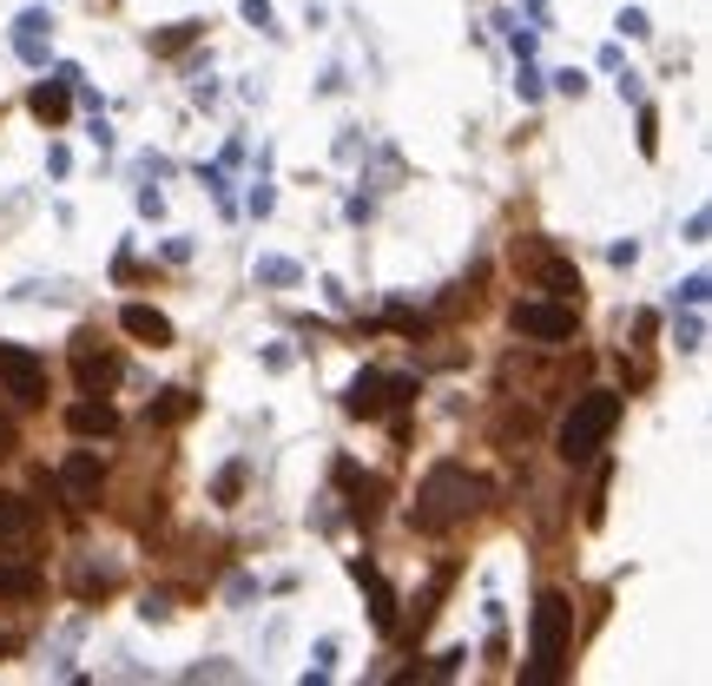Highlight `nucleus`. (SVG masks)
I'll return each mask as SVG.
<instances>
[{"label": "nucleus", "instance_id": "1", "mask_svg": "<svg viewBox=\"0 0 712 686\" xmlns=\"http://www.w3.org/2000/svg\"><path fill=\"white\" fill-rule=\"evenodd\" d=\"M489 496H495V489H489L482 476H469L462 462H442V469H429V476H423L409 522H416V535H442V529H456V522L482 515V509H489Z\"/></svg>", "mask_w": 712, "mask_h": 686}, {"label": "nucleus", "instance_id": "2", "mask_svg": "<svg viewBox=\"0 0 712 686\" xmlns=\"http://www.w3.org/2000/svg\"><path fill=\"white\" fill-rule=\"evenodd\" d=\"M568 647H574V601L561 588H548L535 601V667L522 674V686H555L568 667Z\"/></svg>", "mask_w": 712, "mask_h": 686}, {"label": "nucleus", "instance_id": "3", "mask_svg": "<svg viewBox=\"0 0 712 686\" xmlns=\"http://www.w3.org/2000/svg\"><path fill=\"white\" fill-rule=\"evenodd\" d=\"M614 429H621V396L614 390H581L574 410H568V423H561V456L568 462H588V456L607 449Z\"/></svg>", "mask_w": 712, "mask_h": 686}, {"label": "nucleus", "instance_id": "4", "mask_svg": "<svg viewBox=\"0 0 712 686\" xmlns=\"http://www.w3.org/2000/svg\"><path fill=\"white\" fill-rule=\"evenodd\" d=\"M119 370H125V357H119L99 330H79V337H73V383H79L86 396H106V390L119 383Z\"/></svg>", "mask_w": 712, "mask_h": 686}, {"label": "nucleus", "instance_id": "5", "mask_svg": "<svg viewBox=\"0 0 712 686\" xmlns=\"http://www.w3.org/2000/svg\"><path fill=\"white\" fill-rule=\"evenodd\" d=\"M0 396H13L20 410L46 403V363L20 344H0Z\"/></svg>", "mask_w": 712, "mask_h": 686}, {"label": "nucleus", "instance_id": "6", "mask_svg": "<svg viewBox=\"0 0 712 686\" xmlns=\"http://www.w3.org/2000/svg\"><path fill=\"white\" fill-rule=\"evenodd\" d=\"M508 324H515L522 337H535V344H568L574 324H581V304H561V297H548V304H515Z\"/></svg>", "mask_w": 712, "mask_h": 686}, {"label": "nucleus", "instance_id": "7", "mask_svg": "<svg viewBox=\"0 0 712 686\" xmlns=\"http://www.w3.org/2000/svg\"><path fill=\"white\" fill-rule=\"evenodd\" d=\"M409 396H416V383H409V377H383V370H363V377L350 383L343 410H350V416H383L390 403H409Z\"/></svg>", "mask_w": 712, "mask_h": 686}, {"label": "nucleus", "instance_id": "8", "mask_svg": "<svg viewBox=\"0 0 712 686\" xmlns=\"http://www.w3.org/2000/svg\"><path fill=\"white\" fill-rule=\"evenodd\" d=\"M53 482H59L66 509H92V502H99V482H106V462H99L92 449H73V456H66V469H59Z\"/></svg>", "mask_w": 712, "mask_h": 686}, {"label": "nucleus", "instance_id": "9", "mask_svg": "<svg viewBox=\"0 0 712 686\" xmlns=\"http://www.w3.org/2000/svg\"><path fill=\"white\" fill-rule=\"evenodd\" d=\"M337 489L350 496V515H357V522H376L383 502H390V482H383V476H363L357 462H337Z\"/></svg>", "mask_w": 712, "mask_h": 686}, {"label": "nucleus", "instance_id": "10", "mask_svg": "<svg viewBox=\"0 0 712 686\" xmlns=\"http://www.w3.org/2000/svg\"><path fill=\"white\" fill-rule=\"evenodd\" d=\"M33 548V502L0 489V555H26Z\"/></svg>", "mask_w": 712, "mask_h": 686}, {"label": "nucleus", "instance_id": "11", "mask_svg": "<svg viewBox=\"0 0 712 686\" xmlns=\"http://www.w3.org/2000/svg\"><path fill=\"white\" fill-rule=\"evenodd\" d=\"M449 588H456V562H442V568L429 575V588H423V601L409 608V628H403V647H416V641H423V628L436 621V601H442Z\"/></svg>", "mask_w": 712, "mask_h": 686}, {"label": "nucleus", "instance_id": "12", "mask_svg": "<svg viewBox=\"0 0 712 686\" xmlns=\"http://www.w3.org/2000/svg\"><path fill=\"white\" fill-rule=\"evenodd\" d=\"M350 575H357V581H363V595H370V621H376L383 634H396V588H390L370 562H350Z\"/></svg>", "mask_w": 712, "mask_h": 686}, {"label": "nucleus", "instance_id": "13", "mask_svg": "<svg viewBox=\"0 0 712 686\" xmlns=\"http://www.w3.org/2000/svg\"><path fill=\"white\" fill-rule=\"evenodd\" d=\"M66 79H79V73L66 66L59 79L33 86V99H26V106H33V119H40V126H66V112H73V92H66Z\"/></svg>", "mask_w": 712, "mask_h": 686}, {"label": "nucleus", "instance_id": "14", "mask_svg": "<svg viewBox=\"0 0 712 686\" xmlns=\"http://www.w3.org/2000/svg\"><path fill=\"white\" fill-rule=\"evenodd\" d=\"M66 429H73V436H119V410H112L106 396H86V403L66 410Z\"/></svg>", "mask_w": 712, "mask_h": 686}, {"label": "nucleus", "instance_id": "15", "mask_svg": "<svg viewBox=\"0 0 712 686\" xmlns=\"http://www.w3.org/2000/svg\"><path fill=\"white\" fill-rule=\"evenodd\" d=\"M528 264H535V277H541V284L561 297V304H581V271H574L568 258H548V251H535Z\"/></svg>", "mask_w": 712, "mask_h": 686}, {"label": "nucleus", "instance_id": "16", "mask_svg": "<svg viewBox=\"0 0 712 686\" xmlns=\"http://www.w3.org/2000/svg\"><path fill=\"white\" fill-rule=\"evenodd\" d=\"M125 337H139V344H152V350H165L172 344V317H158L152 304H125Z\"/></svg>", "mask_w": 712, "mask_h": 686}, {"label": "nucleus", "instance_id": "17", "mask_svg": "<svg viewBox=\"0 0 712 686\" xmlns=\"http://www.w3.org/2000/svg\"><path fill=\"white\" fill-rule=\"evenodd\" d=\"M46 581H40V568L33 562H0V601H33Z\"/></svg>", "mask_w": 712, "mask_h": 686}, {"label": "nucleus", "instance_id": "18", "mask_svg": "<svg viewBox=\"0 0 712 686\" xmlns=\"http://www.w3.org/2000/svg\"><path fill=\"white\" fill-rule=\"evenodd\" d=\"M145 416H152V423H165V429H172V423H185V416H198V396H191V390H158V396H152V410H145Z\"/></svg>", "mask_w": 712, "mask_h": 686}, {"label": "nucleus", "instance_id": "19", "mask_svg": "<svg viewBox=\"0 0 712 686\" xmlns=\"http://www.w3.org/2000/svg\"><path fill=\"white\" fill-rule=\"evenodd\" d=\"M40 33H46V13H26V20H20V33H13L26 59H40V53H46V46H40Z\"/></svg>", "mask_w": 712, "mask_h": 686}, {"label": "nucleus", "instance_id": "20", "mask_svg": "<svg viewBox=\"0 0 712 686\" xmlns=\"http://www.w3.org/2000/svg\"><path fill=\"white\" fill-rule=\"evenodd\" d=\"M198 33H205V26H198V20H185V26H172V33H158L152 46H158V53H185V46H191Z\"/></svg>", "mask_w": 712, "mask_h": 686}, {"label": "nucleus", "instance_id": "21", "mask_svg": "<svg viewBox=\"0 0 712 686\" xmlns=\"http://www.w3.org/2000/svg\"><path fill=\"white\" fill-rule=\"evenodd\" d=\"M112 588H119L112 568H86V575H79V595H86V601H92V595H112Z\"/></svg>", "mask_w": 712, "mask_h": 686}, {"label": "nucleus", "instance_id": "22", "mask_svg": "<svg viewBox=\"0 0 712 686\" xmlns=\"http://www.w3.org/2000/svg\"><path fill=\"white\" fill-rule=\"evenodd\" d=\"M258 277H271V284H291V277H297V264H284V258H264V264H258Z\"/></svg>", "mask_w": 712, "mask_h": 686}, {"label": "nucleus", "instance_id": "23", "mask_svg": "<svg viewBox=\"0 0 712 686\" xmlns=\"http://www.w3.org/2000/svg\"><path fill=\"white\" fill-rule=\"evenodd\" d=\"M640 152H660V119L654 112H640Z\"/></svg>", "mask_w": 712, "mask_h": 686}, {"label": "nucleus", "instance_id": "24", "mask_svg": "<svg viewBox=\"0 0 712 686\" xmlns=\"http://www.w3.org/2000/svg\"><path fill=\"white\" fill-rule=\"evenodd\" d=\"M13 449H20V429H13V423L0 416V462H13Z\"/></svg>", "mask_w": 712, "mask_h": 686}, {"label": "nucleus", "instance_id": "25", "mask_svg": "<svg viewBox=\"0 0 712 686\" xmlns=\"http://www.w3.org/2000/svg\"><path fill=\"white\" fill-rule=\"evenodd\" d=\"M0 654H13V641H7V634H0Z\"/></svg>", "mask_w": 712, "mask_h": 686}]
</instances>
